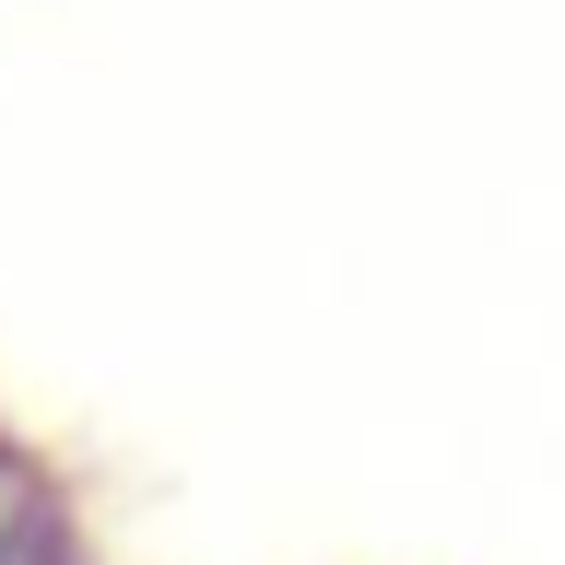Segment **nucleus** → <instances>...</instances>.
I'll use <instances>...</instances> for the list:
<instances>
[{
	"instance_id": "1",
	"label": "nucleus",
	"mask_w": 565,
	"mask_h": 565,
	"mask_svg": "<svg viewBox=\"0 0 565 565\" xmlns=\"http://www.w3.org/2000/svg\"><path fill=\"white\" fill-rule=\"evenodd\" d=\"M0 565H95V530L71 507L60 459L0 424Z\"/></svg>"
}]
</instances>
